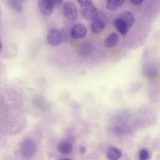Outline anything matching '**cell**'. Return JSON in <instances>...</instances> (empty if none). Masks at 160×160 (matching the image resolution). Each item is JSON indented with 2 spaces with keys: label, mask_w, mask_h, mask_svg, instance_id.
<instances>
[{
  "label": "cell",
  "mask_w": 160,
  "mask_h": 160,
  "mask_svg": "<svg viewBox=\"0 0 160 160\" xmlns=\"http://www.w3.org/2000/svg\"><path fill=\"white\" fill-rule=\"evenodd\" d=\"M80 12L82 16L88 21L94 20L98 14L96 8L92 3L81 6Z\"/></svg>",
  "instance_id": "cell-1"
},
{
  "label": "cell",
  "mask_w": 160,
  "mask_h": 160,
  "mask_svg": "<svg viewBox=\"0 0 160 160\" xmlns=\"http://www.w3.org/2000/svg\"><path fill=\"white\" fill-rule=\"evenodd\" d=\"M105 15L103 13L98 12L97 18L91 24V30L94 34H99L103 31L105 28Z\"/></svg>",
  "instance_id": "cell-2"
},
{
  "label": "cell",
  "mask_w": 160,
  "mask_h": 160,
  "mask_svg": "<svg viewBox=\"0 0 160 160\" xmlns=\"http://www.w3.org/2000/svg\"><path fill=\"white\" fill-rule=\"evenodd\" d=\"M36 152V144L31 140L26 139L22 142L21 145V152L25 158L33 156Z\"/></svg>",
  "instance_id": "cell-3"
},
{
  "label": "cell",
  "mask_w": 160,
  "mask_h": 160,
  "mask_svg": "<svg viewBox=\"0 0 160 160\" xmlns=\"http://www.w3.org/2000/svg\"><path fill=\"white\" fill-rule=\"evenodd\" d=\"M63 14L69 21H75L78 18V11L76 6L71 2H67L63 6Z\"/></svg>",
  "instance_id": "cell-4"
},
{
  "label": "cell",
  "mask_w": 160,
  "mask_h": 160,
  "mask_svg": "<svg viewBox=\"0 0 160 160\" xmlns=\"http://www.w3.org/2000/svg\"><path fill=\"white\" fill-rule=\"evenodd\" d=\"M47 41L49 44L51 46H58L62 41V33L57 29H51L48 34Z\"/></svg>",
  "instance_id": "cell-5"
},
{
  "label": "cell",
  "mask_w": 160,
  "mask_h": 160,
  "mask_svg": "<svg viewBox=\"0 0 160 160\" xmlns=\"http://www.w3.org/2000/svg\"><path fill=\"white\" fill-rule=\"evenodd\" d=\"M70 34L74 39H82L86 35L87 29L86 26L82 24H76L71 28Z\"/></svg>",
  "instance_id": "cell-6"
},
{
  "label": "cell",
  "mask_w": 160,
  "mask_h": 160,
  "mask_svg": "<svg viewBox=\"0 0 160 160\" xmlns=\"http://www.w3.org/2000/svg\"><path fill=\"white\" fill-rule=\"evenodd\" d=\"M38 7L40 12L44 16L51 15L54 8V6L49 0H39Z\"/></svg>",
  "instance_id": "cell-7"
},
{
  "label": "cell",
  "mask_w": 160,
  "mask_h": 160,
  "mask_svg": "<svg viewBox=\"0 0 160 160\" xmlns=\"http://www.w3.org/2000/svg\"><path fill=\"white\" fill-rule=\"evenodd\" d=\"M57 148L60 153L64 155H68L72 152L73 147L70 141L68 140H63L58 144Z\"/></svg>",
  "instance_id": "cell-8"
},
{
  "label": "cell",
  "mask_w": 160,
  "mask_h": 160,
  "mask_svg": "<svg viewBox=\"0 0 160 160\" xmlns=\"http://www.w3.org/2000/svg\"><path fill=\"white\" fill-rule=\"evenodd\" d=\"M118 18L122 21L128 26V28L131 27L135 22L134 15L129 11L123 12L118 16Z\"/></svg>",
  "instance_id": "cell-9"
},
{
  "label": "cell",
  "mask_w": 160,
  "mask_h": 160,
  "mask_svg": "<svg viewBox=\"0 0 160 160\" xmlns=\"http://www.w3.org/2000/svg\"><path fill=\"white\" fill-rule=\"evenodd\" d=\"M113 24L114 27L116 28V29L121 35L125 36L128 33V29H129L128 26L119 18L116 19L114 21Z\"/></svg>",
  "instance_id": "cell-10"
},
{
  "label": "cell",
  "mask_w": 160,
  "mask_h": 160,
  "mask_svg": "<svg viewBox=\"0 0 160 160\" xmlns=\"http://www.w3.org/2000/svg\"><path fill=\"white\" fill-rule=\"evenodd\" d=\"M121 151L115 147L109 148L106 153L107 158L109 160H118L121 157Z\"/></svg>",
  "instance_id": "cell-11"
},
{
  "label": "cell",
  "mask_w": 160,
  "mask_h": 160,
  "mask_svg": "<svg viewBox=\"0 0 160 160\" xmlns=\"http://www.w3.org/2000/svg\"><path fill=\"white\" fill-rule=\"evenodd\" d=\"M119 39V36L117 33L112 32L109 34L104 41V45L107 48H112L116 45Z\"/></svg>",
  "instance_id": "cell-12"
},
{
  "label": "cell",
  "mask_w": 160,
  "mask_h": 160,
  "mask_svg": "<svg viewBox=\"0 0 160 160\" xmlns=\"http://www.w3.org/2000/svg\"><path fill=\"white\" fill-rule=\"evenodd\" d=\"M126 0H106V6L108 10L114 11L122 6Z\"/></svg>",
  "instance_id": "cell-13"
},
{
  "label": "cell",
  "mask_w": 160,
  "mask_h": 160,
  "mask_svg": "<svg viewBox=\"0 0 160 160\" xmlns=\"http://www.w3.org/2000/svg\"><path fill=\"white\" fill-rule=\"evenodd\" d=\"M91 46L89 43L86 42L83 43L79 48V52L83 56H87L89 55L91 52Z\"/></svg>",
  "instance_id": "cell-14"
},
{
  "label": "cell",
  "mask_w": 160,
  "mask_h": 160,
  "mask_svg": "<svg viewBox=\"0 0 160 160\" xmlns=\"http://www.w3.org/2000/svg\"><path fill=\"white\" fill-rule=\"evenodd\" d=\"M8 4L12 9L16 12H21L22 11V4L18 1L14 0H8Z\"/></svg>",
  "instance_id": "cell-15"
},
{
  "label": "cell",
  "mask_w": 160,
  "mask_h": 160,
  "mask_svg": "<svg viewBox=\"0 0 160 160\" xmlns=\"http://www.w3.org/2000/svg\"><path fill=\"white\" fill-rule=\"evenodd\" d=\"M149 154L148 151L146 149H142L139 152V160H148L149 159Z\"/></svg>",
  "instance_id": "cell-16"
},
{
  "label": "cell",
  "mask_w": 160,
  "mask_h": 160,
  "mask_svg": "<svg viewBox=\"0 0 160 160\" xmlns=\"http://www.w3.org/2000/svg\"><path fill=\"white\" fill-rule=\"evenodd\" d=\"M76 1L81 6H83L86 4H91L92 0H76Z\"/></svg>",
  "instance_id": "cell-17"
},
{
  "label": "cell",
  "mask_w": 160,
  "mask_h": 160,
  "mask_svg": "<svg viewBox=\"0 0 160 160\" xmlns=\"http://www.w3.org/2000/svg\"><path fill=\"white\" fill-rule=\"evenodd\" d=\"M131 1V2L133 4V5H135V6H138V5H140L141 4L144 0H130Z\"/></svg>",
  "instance_id": "cell-18"
},
{
  "label": "cell",
  "mask_w": 160,
  "mask_h": 160,
  "mask_svg": "<svg viewBox=\"0 0 160 160\" xmlns=\"http://www.w3.org/2000/svg\"><path fill=\"white\" fill-rule=\"evenodd\" d=\"M51 1V2L52 4V5L54 6H58L59 5L63 0H49Z\"/></svg>",
  "instance_id": "cell-19"
},
{
  "label": "cell",
  "mask_w": 160,
  "mask_h": 160,
  "mask_svg": "<svg viewBox=\"0 0 160 160\" xmlns=\"http://www.w3.org/2000/svg\"><path fill=\"white\" fill-rule=\"evenodd\" d=\"M86 151V148L84 147V146H81L80 148H79V152L82 154H83Z\"/></svg>",
  "instance_id": "cell-20"
},
{
  "label": "cell",
  "mask_w": 160,
  "mask_h": 160,
  "mask_svg": "<svg viewBox=\"0 0 160 160\" xmlns=\"http://www.w3.org/2000/svg\"><path fill=\"white\" fill-rule=\"evenodd\" d=\"M14 1H18V2H19L20 3H22V2H25L26 0H14Z\"/></svg>",
  "instance_id": "cell-21"
},
{
  "label": "cell",
  "mask_w": 160,
  "mask_h": 160,
  "mask_svg": "<svg viewBox=\"0 0 160 160\" xmlns=\"http://www.w3.org/2000/svg\"><path fill=\"white\" fill-rule=\"evenodd\" d=\"M59 160H71V159H69V158H63V159H59Z\"/></svg>",
  "instance_id": "cell-22"
},
{
  "label": "cell",
  "mask_w": 160,
  "mask_h": 160,
  "mask_svg": "<svg viewBox=\"0 0 160 160\" xmlns=\"http://www.w3.org/2000/svg\"><path fill=\"white\" fill-rule=\"evenodd\" d=\"M1 49H2V44H1V42L0 41V51H1Z\"/></svg>",
  "instance_id": "cell-23"
},
{
  "label": "cell",
  "mask_w": 160,
  "mask_h": 160,
  "mask_svg": "<svg viewBox=\"0 0 160 160\" xmlns=\"http://www.w3.org/2000/svg\"><path fill=\"white\" fill-rule=\"evenodd\" d=\"M0 16H1V11H0Z\"/></svg>",
  "instance_id": "cell-24"
}]
</instances>
